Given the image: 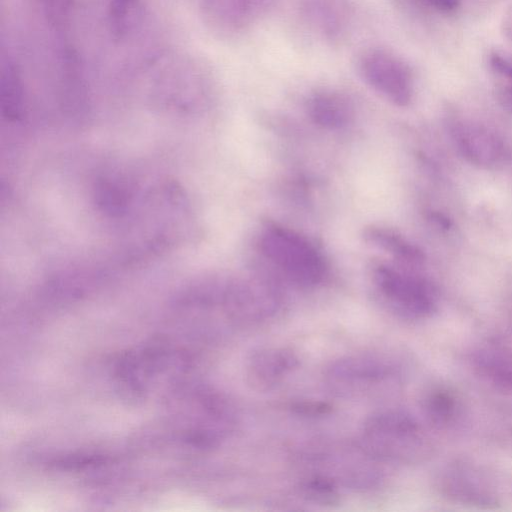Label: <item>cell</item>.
<instances>
[{"label": "cell", "mask_w": 512, "mask_h": 512, "mask_svg": "<svg viewBox=\"0 0 512 512\" xmlns=\"http://www.w3.org/2000/svg\"><path fill=\"white\" fill-rule=\"evenodd\" d=\"M495 97L503 109L512 113V80H496Z\"/></svg>", "instance_id": "obj_19"}, {"label": "cell", "mask_w": 512, "mask_h": 512, "mask_svg": "<svg viewBox=\"0 0 512 512\" xmlns=\"http://www.w3.org/2000/svg\"><path fill=\"white\" fill-rule=\"evenodd\" d=\"M294 409L304 415H322L327 414L330 406L321 402H301L297 403Z\"/></svg>", "instance_id": "obj_20"}, {"label": "cell", "mask_w": 512, "mask_h": 512, "mask_svg": "<svg viewBox=\"0 0 512 512\" xmlns=\"http://www.w3.org/2000/svg\"><path fill=\"white\" fill-rule=\"evenodd\" d=\"M402 375L401 365L392 355L366 352L333 361L324 372V383L337 397L358 399L392 389Z\"/></svg>", "instance_id": "obj_2"}, {"label": "cell", "mask_w": 512, "mask_h": 512, "mask_svg": "<svg viewBox=\"0 0 512 512\" xmlns=\"http://www.w3.org/2000/svg\"><path fill=\"white\" fill-rule=\"evenodd\" d=\"M48 21L57 28L63 27L72 10L74 0H41Z\"/></svg>", "instance_id": "obj_18"}, {"label": "cell", "mask_w": 512, "mask_h": 512, "mask_svg": "<svg viewBox=\"0 0 512 512\" xmlns=\"http://www.w3.org/2000/svg\"><path fill=\"white\" fill-rule=\"evenodd\" d=\"M260 249L299 286H315L325 275L326 267L320 253L294 231L279 226L268 227L260 238Z\"/></svg>", "instance_id": "obj_3"}, {"label": "cell", "mask_w": 512, "mask_h": 512, "mask_svg": "<svg viewBox=\"0 0 512 512\" xmlns=\"http://www.w3.org/2000/svg\"><path fill=\"white\" fill-rule=\"evenodd\" d=\"M299 365L296 353L287 347L265 346L253 350L247 358L248 385L260 392L281 384Z\"/></svg>", "instance_id": "obj_8"}, {"label": "cell", "mask_w": 512, "mask_h": 512, "mask_svg": "<svg viewBox=\"0 0 512 512\" xmlns=\"http://www.w3.org/2000/svg\"><path fill=\"white\" fill-rule=\"evenodd\" d=\"M300 493L310 502L321 505L335 504L339 496L336 482L324 474H315L304 480Z\"/></svg>", "instance_id": "obj_16"}, {"label": "cell", "mask_w": 512, "mask_h": 512, "mask_svg": "<svg viewBox=\"0 0 512 512\" xmlns=\"http://www.w3.org/2000/svg\"><path fill=\"white\" fill-rule=\"evenodd\" d=\"M308 112L313 121L326 128H341L352 118L349 101L336 92H320L310 98Z\"/></svg>", "instance_id": "obj_11"}, {"label": "cell", "mask_w": 512, "mask_h": 512, "mask_svg": "<svg viewBox=\"0 0 512 512\" xmlns=\"http://www.w3.org/2000/svg\"><path fill=\"white\" fill-rule=\"evenodd\" d=\"M374 281L389 308L404 319L424 320L438 309L436 288L421 276L380 265Z\"/></svg>", "instance_id": "obj_4"}, {"label": "cell", "mask_w": 512, "mask_h": 512, "mask_svg": "<svg viewBox=\"0 0 512 512\" xmlns=\"http://www.w3.org/2000/svg\"><path fill=\"white\" fill-rule=\"evenodd\" d=\"M364 237L369 243L392 254L399 261L410 265H421L424 262V255L417 247L391 230L370 227L365 230Z\"/></svg>", "instance_id": "obj_13"}, {"label": "cell", "mask_w": 512, "mask_h": 512, "mask_svg": "<svg viewBox=\"0 0 512 512\" xmlns=\"http://www.w3.org/2000/svg\"><path fill=\"white\" fill-rule=\"evenodd\" d=\"M440 493L462 505L490 507L497 503L496 494L486 476L475 466L454 462L444 467L438 477Z\"/></svg>", "instance_id": "obj_6"}, {"label": "cell", "mask_w": 512, "mask_h": 512, "mask_svg": "<svg viewBox=\"0 0 512 512\" xmlns=\"http://www.w3.org/2000/svg\"><path fill=\"white\" fill-rule=\"evenodd\" d=\"M451 128L458 151L470 163L491 168L504 160L505 146L500 137L488 127L471 120H457Z\"/></svg>", "instance_id": "obj_7"}, {"label": "cell", "mask_w": 512, "mask_h": 512, "mask_svg": "<svg viewBox=\"0 0 512 512\" xmlns=\"http://www.w3.org/2000/svg\"><path fill=\"white\" fill-rule=\"evenodd\" d=\"M22 97V83L17 66L10 59H3L1 64V103L2 110L8 117L19 115Z\"/></svg>", "instance_id": "obj_14"}, {"label": "cell", "mask_w": 512, "mask_h": 512, "mask_svg": "<svg viewBox=\"0 0 512 512\" xmlns=\"http://www.w3.org/2000/svg\"><path fill=\"white\" fill-rule=\"evenodd\" d=\"M265 0H204L206 16L217 25L232 28L249 19Z\"/></svg>", "instance_id": "obj_12"}, {"label": "cell", "mask_w": 512, "mask_h": 512, "mask_svg": "<svg viewBox=\"0 0 512 512\" xmlns=\"http://www.w3.org/2000/svg\"><path fill=\"white\" fill-rule=\"evenodd\" d=\"M140 13V0H107L110 31L115 39H123L134 28Z\"/></svg>", "instance_id": "obj_15"}, {"label": "cell", "mask_w": 512, "mask_h": 512, "mask_svg": "<svg viewBox=\"0 0 512 512\" xmlns=\"http://www.w3.org/2000/svg\"><path fill=\"white\" fill-rule=\"evenodd\" d=\"M502 31L507 39L512 41V9L504 16L502 22Z\"/></svg>", "instance_id": "obj_22"}, {"label": "cell", "mask_w": 512, "mask_h": 512, "mask_svg": "<svg viewBox=\"0 0 512 512\" xmlns=\"http://www.w3.org/2000/svg\"><path fill=\"white\" fill-rule=\"evenodd\" d=\"M461 0H430L431 7L434 12L443 15H451L456 13L460 7Z\"/></svg>", "instance_id": "obj_21"}, {"label": "cell", "mask_w": 512, "mask_h": 512, "mask_svg": "<svg viewBox=\"0 0 512 512\" xmlns=\"http://www.w3.org/2000/svg\"><path fill=\"white\" fill-rule=\"evenodd\" d=\"M469 361L483 381L512 394V349L496 342L480 344L471 351Z\"/></svg>", "instance_id": "obj_9"}, {"label": "cell", "mask_w": 512, "mask_h": 512, "mask_svg": "<svg viewBox=\"0 0 512 512\" xmlns=\"http://www.w3.org/2000/svg\"><path fill=\"white\" fill-rule=\"evenodd\" d=\"M487 67L495 80H512V53L491 51L487 56Z\"/></svg>", "instance_id": "obj_17"}, {"label": "cell", "mask_w": 512, "mask_h": 512, "mask_svg": "<svg viewBox=\"0 0 512 512\" xmlns=\"http://www.w3.org/2000/svg\"><path fill=\"white\" fill-rule=\"evenodd\" d=\"M473 1L475 4H478L480 6H491L494 4H497L498 2L502 0H470Z\"/></svg>", "instance_id": "obj_23"}, {"label": "cell", "mask_w": 512, "mask_h": 512, "mask_svg": "<svg viewBox=\"0 0 512 512\" xmlns=\"http://www.w3.org/2000/svg\"><path fill=\"white\" fill-rule=\"evenodd\" d=\"M360 71L365 81L383 97L398 106H407L413 97V77L398 57L380 50L363 56Z\"/></svg>", "instance_id": "obj_5"}, {"label": "cell", "mask_w": 512, "mask_h": 512, "mask_svg": "<svg viewBox=\"0 0 512 512\" xmlns=\"http://www.w3.org/2000/svg\"><path fill=\"white\" fill-rule=\"evenodd\" d=\"M422 409L428 422L441 430L456 428L464 420V406L460 397L443 385L434 386L424 394Z\"/></svg>", "instance_id": "obj_10"}, {"label": "cell", "mask_w": 512, "mask_h": 512, "mask_svg": "<svg viewBox=\"0 0 512 512\" xmlns=\"http://www.w3.org/2000/svg\"><path fill=\"white\" fill-rule=\"evenodd\" d=\"M359 446L378 462L392 463L417 462L430 448L416 418L395 409L381 410L365 419Z\"/></svg>", "instance_id": "obj_1"}]
</instances>
